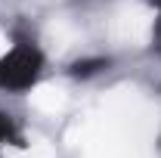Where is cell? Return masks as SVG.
Wrapping results in <instances>:
<instances>
[{
    "label": "cell",
    "instance_id": "cell-1",
    "mask_svg": "<svg viewBox=\"0 0 161 158\" xmlns=\"http://www.w3.org/2000/svg\"><path fill=\"white\" fill-rule=\"evenodd\" d=\"M40 68H43L40 50L31 43H19L0 59V90H28L40 78Z\"/></svg>",
    "mask_w": 161,
    "mask_h": 158
},
{
    "label": "cell",
    "instance_id": "cell-2",
    "mask_svg": "<svg viewBox=\"0 0 161 158\" xmlns=\"http://www.w3.org/2000/svg\"><path fill=\"white\" fill-rule=\"evenodd\" d=\"M102 68H108V59H80V62H75L68 71H71L75 78H90V75H96Z\"/></svg>",
    "mask_w": 161,
    "mask_h": 158
},
{
    "label": "cell",
    "instance_id": "cell-3",
    "mask_svg": "<svg viewBox=\"0 0 161 158\" xmlns=\"http://www.w3.org/2000/svg\"><path fill=\"white\" fill-rule=\"evenodd\" d=\"M9 139H13V121L0 112V146H3V143H9Z\"/></svg>",
    "mask_w": 161,
    "mask_h": 158
},
{
    "label": "cell",
    "instance_id": "cell-4",
    "mask_svg": "<svg viewBox=\"0 0 161 158\" xmlns=\"http://www.w3.org/2000/svg\"><path fill=\"white\" fill-rule=\"evenodd\" d=\"M152 3H155V6H158V9H161V0H152Z\"/></svg>",
    "mask_w": 161,
    "mask_h": 158
}]
</instances>
